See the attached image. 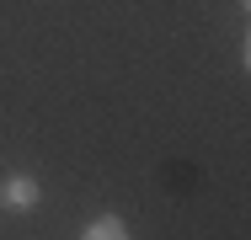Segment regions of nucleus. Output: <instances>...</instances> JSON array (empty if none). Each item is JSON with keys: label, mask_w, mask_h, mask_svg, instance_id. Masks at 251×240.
<instances>
[{"label": "nucleus", "mask_w": 251, "mask_h": 240, "mask_svg": "<svg viewBox=\"0 0 251 240\" xmlns=\"http://www.w3.org/2000/svg\"><path fill=\"white\" fill-rule=\"evenodd\" d=\"M38 197H43V182L27 176V171H16V176L0 182V203L5 208H38Z\"/></svg>", "instance_id": "1"}, {"label": "nucleus", "mask_w": 251, "mask_h": 240, "mask_svg": "<svg viewBox=\"0 0 251 240\" xmlns=\"http://www.w3.org/2000/svg\"><path fill=\"white\" fill-rule=\"evenodd\" d=\"M80 240H134V230H128L123 214H97V219L80 230Z\"/></svg>", "instance_id": "2"}]
</instances>
